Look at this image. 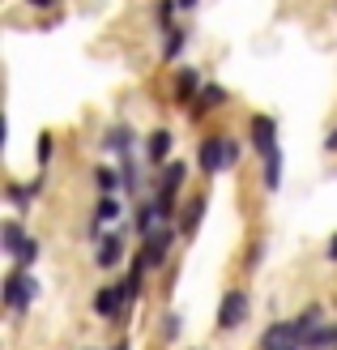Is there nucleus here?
<instances>
[{
    "instance_id": "1",
    "label": "nucleus",
    "mask_w": 337,
    "mask_h": 350,
    "mask_svg": "<svg viewBox=\"0 0 337 350\" xmlns=\"http://www.w3.org/2000/svg\"><path fill=\"white\" fill-rule=\"evenodd\" d=\"M39 295V282H34L30 273H22V269H13L9 278H5V304L13 308V312H26L30 308V299Z\"/></svg>"
},
{
    "instance_id": "2",
    "label": "nucleus",
    "mask_w": 337,
    "mask_h": 350,
    "mask_svg": "<svg viewBox=\"0 0 337 350\" xmlns=\"http://www.w3.org/2000/svg\"><path fill=\"white\" fill-rule=\"evenodd\" d=\"M299 325H291V321H278V325H269L265 329V338H260V346L265 350H299Z\"/></svg>"
},
{
    "instance_id": "3",
    "label": "nucleus",
    "mask_w": 337,
    "mask_h": 350,
    "mask_svg": "<svg viewBox=\"0 0 337 350\" xmlns=\"http://www.w3.org/2000/svg\"><path fill=\"white\" fill-rule=\"evenodd\" d=\"M243 321H247V295L243 291H230L226 299H222V308H218V329H235Z\"/></svg>"
},
{
    "instance_id": "4",
    "label": "nucleus",
    "mask_w": 337,
    "mask_h": 350,
    "mask_svg": "<svg viewBox=\"0 0 337 350\" xmlns=\"http://www.w3.org/2000/svg\"><path fill=\"white\" fill-rule=\"evenodd\" d=\"M252 146L260 154H273L278 150V124L269 116H252Z\"/></svg>"
},
{
    "instance_id": "5",
    "label": "nucleus",
    "mask_w": 337,
    "mask_h": 350,
    "mask_svg": "<svg viewBox=\"0 0 337 350\" xmlns=\"http://www.w3.org/2000/svg\"><path fill=\"white\" fill-rule=\"evenodd\" d=\"M201 167H205V175H214V171H222L226 167V137H209V142H201Z\"/></svg>"
},
{
    "instance_id": "6",
    "label": "nucleus",
    "mask_w": 337,
    "mask_h": 350,
    "mask_svg": "<svg viewBox=\"0 0 337 350\" xmlns=\"http://www.w3.org/2000/svg\"><path fill=\"white\" fill-rule=\"evenodd\" d=\"M171 243H175V231L167 226V231H154V235H146V265H163L167 260V252H171Z\"/></svg>"
},
{
    "instance_id": "7",
    "label": "nucleus",
    "mask_w": 337,
    "mask_h": 350,
    "mask_svg": "<svg viewBox=\"0 0 337 350\" xmlns=\"http://www.w3.org/2000/svg\"><path fill=\"white\" fill-rule=\"evenodd\" d=\"M120 308H124L120 286H103V291L94 295V312H98V317H120Z\"/></svg>"
},
{
    "instance_id": "8",
    "label": "nucleus",
    "mask_w": 337,
    "mask_h": 350,
    "mask_svg": "<svg viewBox=\"0 0 337 350\" xmlns=\"http://www.w3.org/2000/svg\"><path fill=\"white\" fill-rule=\"evenodd\" d=\"M163 218H167V214H163V205H158V201H154V205H141V214H137V231H141V235H154Z\"/></svg>"
},
{
    "instance_id": "9",
    "label": "nucleus",
    "mask_w": 337,
    "mask_h": 350,
    "mask_svg": "<svg viewBox=\"0 0 337 350\" xmlns=\"http://www.w3.org/2000/svg\"><path fill=\"white\" fill-rule=\"evenodd\" d=\"M120 256H124V243H120L116 235H107V239L98 243V265H103V269H111V265H120Z\"/></svg>"
},
{
    "instance_id": "10",
    "label": "nucleus",
    "mask_w": 337,
    "mask_h": 350,
    "mask_svg": "<svg viewBox=\"0 0 337 350\" xmlns=\"http://www.w3.org/2000/svg\"><path fill=\"white\" fill-rule=\"evenodd\" d=\"M0 239H5V252H9V256H17V252H22V243H26V239H22V226H17L13 218L0 226Z\"/></svg>"
},
{
    "instance_id": "11",
    "label": "nucleus",
    "mask_w": 337,
    "mask_h": 350,
    "mask_svg": "<svg viewBox=\"0 0 337 350\" xmlns=\"http://www.w3.org/2000/svg\"><path fill=\"white\" fill-rule=\"evenodd\" d=\"M167 154H171V133H167V129L150 133V159H154V163H163Z\"/></svg>"
},
{
    "instance_id": "12",
    "label": "nucleus",
    "mask_w": 337,
    "mask_h": 350,
    "mask_svg": "<svg viewBox=\"0 0 337 350\" xmlns=\"http://www.w3.org/2000/svg\"><path fill=\"white\" fill-rule=\"evenodd\" d=\"M201 209H205V197H197V201H188V209H184V218H180V231H184V235H192V231H197V222H201Z\"/></svg>"
},
{
    "instance_id": "13",
    "label": "nucleus",
    "mask_w": 337,
    "mask_h": 350,
    "mask_svg": "<svg viewBox=\"0 0 337 350\" xmlns=\"http://www.w3.org/2000/svg\"><path fill=\"white\" fill-rule=\"evenodd\" d=\"M282 184V154H265V188H278Z\"/></svg>"
},
{
    "instance_id": "14",
    "label": "nucleus",
    "mask_w": 337,
    "mask_h": 350,
    "mask_svg": "<svg viewBox=\"0 0 337 350\" xmlns=\"http://www.w3.org/2000/svg\"><path fill=\"white\" fill-rule=\"evenodd\" d=\"M329 342H337V329H312V334H308V350H325Z\"/></svg>"
},
{
    "instance_id": "15",
    "label": "nucleus",
    "mask_w": 337,
    "mask_h": 350,
    "mask_svg": "<svg viewBox=\"0 0 337 350\" xmlns=\"http://www.w3.org/2000/svg\"><path fill=\"white\" fill-rule=\"evenodd\" d=\"M184 184V163H171L167 171H163V192H175Z\"/></svg>"
},
{
    "instance_id": "16",
    "label": "nucleus",
    "mask_w": 337,
    "mask_h": 350,
    "mask_svg": "<svg viewBox=\"0 0 337 350\" xmlns=\"http://www.w3.org/2000/svg\"><path fill=\"white\" fill-rule=\"evenodd\" d=\"M94 184H98V192H107V197H111L120 180H116V171H111V167H98V171H94Z\"/></svg>"
},
{
    "instance_id": "17",
    "label": "nucleus",
    "mask_w": 337,
    "mask_h": 350,
    "mask_svg": "<svg viewBox=\"0 0 337 350\" xmlns=\"http://www.w3.org/2000/svg\"><path fill=\"white\" fill-rule=\"evenodd\" d=\"M94 214H98V222H116V218H120V201H116V197H103Z\"/></svg>"
},
{
    "instance_id": "18",
    "label": "nucleus",
    "mask_w": 337,
    "mask_h": 350,
    "mask_svg": "<svg viewBox=\"0 0 337 350\" xmlns=\"http://www.w3.org/2000/svg\"><path fill=\"white\" fill-rule=\"evenodd\" d=\"M295 325H299V334H312V329H321V308H308Z\"/></svg>"
},
{
    "instance_id": "19",
    "label": "nucleus",
    "mask_w": 337,
    "mask_h": 350,
    "mask_svg": "<svg viewBox=\"0 0 337 350\" xmlns=\"http://www.w3.org/2000/svg\"><path fill=\"white\" fill-rule=\"evenodd\" d=\"M180 47H184V34L180 30H167V43H163V56L171 60V56H180Z\"/></svg>"
},
{
    "instance_id": "20",
    "label": "nucleus",
    "mask_w": 337,
    "mask_h": 350,
    "mask_svg": "<svg viewBox=\"0 0 337 350\" xmlns=\"http://www.w3.org/2000/svg\"><path fill=\"white\" fill-rule=\"evenodd\" d=\"M175 90H180V98H192V90H197V73H192V68H184V73H180V85H175Z\"/></svg>"
},
{
    "instance_id": "21",
    "label": "nucleus",
    "mask_w": 337,
    "mask_h": 350,
    "mask_svg": "<svg viewBox=\"0 0 337 350\" xmlns=\"http://www.w3.org/2000/svg\"><path fill=\"white\" fill-rule=\"evenodd\" d=\"M103 146H107V150H124V146H129V129H111Z\"/></svg>"
},
{
    "instance_id": "22",
    "label": "nucleus",
    "mask_w": 337,
    "mask_h": 350,
    "mask_svg": "<svg viewBox=\"0 0 337 350\" xmlns=\"http://www.w3.org/2000/svg\"><path fill=\"white\" fill-rule=\"evenodd\" d=\"M34 256H39V243H34V239H26V243H22V252H17V260H22V265H30Z\"/></svg>"
},
{
    "instance_id": "23",
    "label": "nucleus",
    "mask_w": 337,
    "mask_h": 350,
    "mask_svg": "<svg viewBox=\"0 0 337 350\" xmlns=\"http://www.w3.org/2000/svg\"><path fill=\"white\" fill-rule=\"evenodd\" d=\"M226 94L218 90V85H205V90H201V107H205V103H222Z\"/></svg>"
},
{
    "instance_id": "24",
    "label": "nucleus",
    "mask_w": 337,
    "mask_h": 350,
    "mask_svg": "<svg viewBox=\"0 0 337 350\" xmlns=\"http://www.w3.org/2000/svg\"><path fill=\"white\" fill-rule=\"evenodd\" d=\"M230 163H239V146H235V142L226 137V167H230Z\"/></svg>"
},
{
    "instance_id": "25",
    "label": "nucleus",
    "mask_w": 337,
    "mask_h": 350,
    "mask_svg": "<svg viewBox=\"0 0 337 350\" xmlns=\"http://www.w3.org/2000/svg\"><path fill=\"white\" fill-rule=\"evenodd\" d=\"M30 5H34V9H47V5H56V0H30Z\"/></svg>"
},
{
    "instance_id": "26",
    "label": "nucleus",
    "mask_w": 337,
    "mask_h": 350,
    "mask_svg": "<svg viewBox=\"0 0 337 350\" xmlns=\"http://www.w3.org/2000/svg\"><path fill=\"white\" fill-rule=\"evenodd\" d=\"M325 146H329V150H337V129L329 133V142H325Z\"/></svg>"
},
{
    "instance_id": "27",
    "label": "nucleus",
    "mask_w": 337,
    "mask_h": 350,
    "mask_svg": "<svg viewBox=\"0 0 337 350\" xmlns=\"http://www.w3.org/2000/svg\"><path fill=\"white\" fill-rule=\"evenodd\" d=\"M329 256H333V260H337V235H333V243H329Z\"/></svg>"
},
{
    "instance_id": "28",
    "label": "nucleus",
    "mask_w": 337,
    "mask_h": 350,
    "mask_svg": "<svg viewBox=\"0 0 337 350\" xmlns=\"http://www.w3.org/2000/svg\"><path fill=\"white\" fill-rule=\"evenodd\" d=\"M180 5H184V9H192V5H197V0H180Z\"/></svg>"
},
{
    "instance_id": "29",
    "label": "nucleus",
    "mask_w": 337,
    "mask_h": 350,
    "mask_svg": "<svg viewBox=\"0 0 337 350\" xmlns=\"http://www.w3.org/2000/svg\"><path fill=\"white\" fill-rule=\"evenodd\" d=\"M116 350H129V346H116Z\"/></svg>"
}]
</instances>
